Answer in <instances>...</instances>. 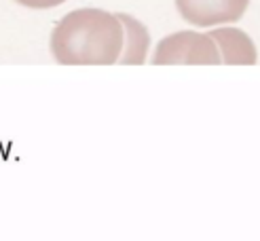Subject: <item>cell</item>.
<instances>
[{"mask_svg":"<svg viewBox=\"0 0 260 241\" xmlns=\"http://www.w3.org/2000/svg\"><path fill=\"white\" fill-rule=\"evenodd\" d=\"M49 45L63 66H110L123 51V23L104 9H76L57 21Z\"/></svg>","mask_w":260,"mask_h":241,"instance_id":"1","label":"cell"},{"mask_svg":"<svg viewBox=\"0 0 260 241\" xmlns=\"http://www.w3.org/2000/svg\"><path fill=\"white\" fill-rule=\"evenodd\" d=\"M152 63H210L218 66L220 51L207 34L182 30L159 41L154 49Z\"/></svg>","mask_w":260,"mask_h":241,"instance_id":"2","label":"cell"},{"mask_svg":"<svg viewBox=\"0 0 260 241\" xmlns=\"http://www.w3.org/2000/svg\"><path fill=\"white\" fill-rule=\"evenodd\" d=\"M248 5L250 0H176L182 19L199 28L239 21L248 11Z\"/></svg>","mask_w":260,"mask_h":241,"instance_id":"3","label":"cell"},{"mask_svg":"<svg viewBox=\"0 0 260 241\" xmlns=\"http://www.w3.org/2000/svg\"><path fill=\"white\" fill-rule=\"evenodd\" d=\"M220 51V61L226 66H254L258 53L252 38L239 28H216L207 32Z\"/></svg>","mask_w":260,"mask_h":241,"instance_id":"4","label":"cell"},{"mask_svg":"<svg viewBox=\"0 0 260 241\" xmlns=\"http://www.w3.org/2000/svg\"><path fill=\"white\" fill-rule=\"evenodd\" d=\"M123 23V51L119 63L125 66H140V63L146 61V53H148V45H150V34L146 30V25L140 19H136L134 15H127V13H116Z\"/></svg>","mask_w":260,"mask_h":241,"instance_id":"5","label":"cell"},{"mask_svg":"<svg viewBox=\"0 0 260 241\" xmlns=\"http://www.w3.org/2000/svg\"><path fill=\"white\" fill-rule=\"evenodd\" d=\"M15 3L28 7V9H53L61 3H66V0H15Z\"/></svg>","mask_w":260,"mask_h":241,"instance_id":"6","label":"cell"}]
</instances>
